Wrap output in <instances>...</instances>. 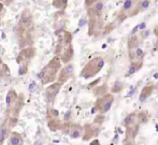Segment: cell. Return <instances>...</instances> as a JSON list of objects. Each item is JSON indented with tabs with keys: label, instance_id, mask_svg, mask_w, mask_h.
Wrapping results in <instances>:
<instances>
[{
	"label": "cell",
	"instance_id": "cell-7",
	"mask_svg": "<svg viewBox=\"0 0 158 145\" xmlns=\"http://www.w3.org/2000/svg\"><path fill=\"white\" fill-rule=\"evenodd\" d=\"M61 130L64 131V133H67L71 139H79L83 135V126L77 124H70V122L63 124Z\"/></svg>",
	"mask_w": 158,
	"mask_h": 145
},
{
	"label": "cell",
	"instance_id": "cell-6",
	"mask_svg": "<svg viewBox=\"0 0 158 145\" xmlns=\"http://www.w3.org/2000/svg\"><path fill=\"white\" fill-rule=\"evenodd\" d=\"M61 86L63 85H61L60 83L54 82V83H52L50 86L46 87L45 91H44V99H45V102L48 106L54 104L55 99H56L57 95H58L61 89Z\"/></svg>",
	"mask_w": 158,
	"mask_h": 145
},
{
	"label": "cell",
	"instance_id": "cell-25",
	"mask_svg": "<svg viewBox=\"0 0 158 145\" xmlns=\"http://www.w3.org/2000/svg\"><path fill=\"white\" fill-rule=\"evenodd\" d=\"M28 66H29V64H19V72H17V74H19V75H25L26 73L28 72Z\"/></svg>",
	"mask_w": 158,
	"mask_h": 145
},
{
	"label": "cell",
	"instance_id": "cell-37",
	"mask_svg": "<svg viewBox=\"0 0 158 145\" xmlns=\"http://www.w3.org/2000/svg\"><path fill=\"white\" fill-rule=\"evenodd\" d=\"M156 130L158 131V125H156Z\"/></svg>",
	"mask_w": 158,
	"mask_h": 145
},
{
	"label": "cell",
	"instance_id": "cell-10",
	"mask_svg": "<svg viewBox=\"0 0 158 145\" xmlns=\"http://www.w3.org/2000/svg\"><path fill=\"white\" fill-rule=\"evenodd\" d=\"M98 132H99V128L95 127L92 124H87L83 127V135H82V137H83L84 141H88L93 137H96L98 135Z\"/></svg>",
	"mask_w": 158,
	"mask_h": 145
},
{
	"label": "cell",
	"instance_id": "cell-15",
	"mask_svg": "<svg viewBox=\"0 0 158 145\" xmlns=\"http://www.w3.org/2000/svg\"><path fill=\"white\" fill-rule=\"evenodd\" d=\"M139 128H140V124L135 125L132 127H129V128H126V139L125 142L131 141L133 140L135 137H137L138 132H139Z\"/></svg>",
	"mask_w": 158,
	"mask_h": 145
},
{
	"label": "cell",
	"instance_id": "cell-30",
	"mask_svg": "<svg viewBox=\"0 0 158 145\" xmlns=\"http://www.w3.org/2000/svg\"><path fill=\"white\" fill-rule=\"evenodd\" d=\"M89 145H100V142H99V140L95 139V140H93V141L90 142Z\"/></svg>",
	"mask_w": 158,
	"mask_h": 145
},
{
	"label": "cell",
	"instance_id": "cell-9",
	"mask_svg": "<svg viewBox=\"0 0 158 145\" xmlns=\"http://www.w3.org/2000/svg\"><path fill=\"white\" fill-rule=\"evenodd\" d=\"M35 48H26L24 50L21 51V53L19 54V56L16 58V62L19 64H29L30 60L35 57Z\"/></svg>",
	"mask_w": 158,
	"mask_h": 145
},
{
	"label": "cell",
	"instance_id": "cell-8",
	"mask_svg": "<svg viewBox=\"0 0 158 145\" xmlns=\"http://www.w3.org/2000/svg\"><path fill=\"white\" fill-rule=\"evenodd\" d=\"M73 73H74V64H71V62L66 64V66L59 70L58 75H57V82L60 83L61 85H64V83H67L72 77Z\"/></svg>",
	"mask_w": 158,
	"mask_h": 145
},
{
	"label": "cell",
	"instance_id": "cell-14",
	"mask_svg": "<svg viewBox=\"0 0 158 145\" xmlns=\"http://www.w3.org/2000/svg\"><path fill=\"white\" fill-rule=\"evenodd\" d=\"M138 2H139V0H125V1H124V3H123V9H122V12L129 13V15H131V13L135 11Z\"/></svg>",
	"mask_w": 158,
	"mask_h": 145
},
{
	"label": "cell",
	"instance_id": "cell-31",
	"mask_svg": "<svg viewBox=\"0 0 158 145\" xmlns=\"http://www.w3.org/2000/svg\"><path fill=\"white\" fill-rule=\"evenodd\" d=\"M145 27H146V24H145V23H141V24L139 25V28L141 29V30H143V29L145 28Z\"/></svg>",
	"mask_w": 158,
	"mask_h": 145
},
{
	"label": "cell",
	"instance_id": "cell-11",
	"mask_svg": "<svg viewBox=\"0 0 158 145\" xmlns=\"http://www.w3.org/2000/svg\"><path fill=\"white\" fill-rule=\"evenodd\" d=\"M19 99V95L14 90V89H10L8 91L6 96V111H9L11 108L16 104V102Z\"/></svg>",
	"mask_w": 158,
	"mask_h": 145
},
{
	"label": "cell",
	"instance_id": "cell-17",
	"mask_svg": "<svg viewBox=\"0 0 158 145\" xmlns=\"http://www.w3.org/2000/svg\"><path fill=\"white\" fill-rule=\"evenodd\" d=\"M154 88L155 86L154 85H146L143 87V89L141 90V93H140V97H139V100L141 102L145 101L146 99H148V97H150L151 95L153 93V91H154Z\"/></svg>",
	"mask_w": 158,
	"mask_h": 145
},
{
	"label": "cell",
	"instance_id": "cell-27",
	"mask_svg": "<svg viewBox=\"0 0 158 145\" xmlns=\"http://www.w3.org/2000/svg\"><path fill=\"white\" fill-rule=\"evenodd\" d=\"M6 71H8V67H6V64H3L1 57H0V77H3Z\"/></svg>",
	"mask_w": 158,
	"mask_h": 145
},
{
	"label": "cell",
	"instance_id": "cell-22",
	"mask_svg": "<svg viewBox=\"0 0 158 145\" xmlns=\"http://www.w3.org/2000/svg\"><path fill=\"white\" fill-rule=\"evenodd\" d=\"M52 6L58 10H64L68 6V0H53Z\"/></svg>",
	"mask_w": 158,
	"mask_h": 145
},
{
	"label": "cell",
	"instance_id": "cell-28",
	"mask_svg": "<svg viewBox=\"0 0 158 145\" xmlns=\"http://www.w3.org/2000/svg\"><path fill=\"white\" fill-rule=\"evenodd\" d=\"M104 122V116L103 115H101V114H99V115H97L96 116V118H95V120H94V124H102V122Z\"/></svg>",
	"mask_w": 158,
	"mask_h": 145
},
{
	"label": "cell",
	"instance_id": "cell-20",
	"mask_svg": "<svg viewBox=\"0 0 158 145\" xmlns=\"http://www.w3.org/2000/svg\"><path fill=\"white\" fill-rule=\"evenodd\" d=\"M143 66V61H131L130 66H129L128 68V73H127V75H132L135 74L137 71H139L140 69H141V67Z\"/></svg>",
	"mask_w": 158,
	"mask_h": 145
},
{
	"label": "cell",
	"instance_id": "cell-32",
	"mask_svg": "<svg viewBox=\"0 0 158 145\" xmlns=\"http://www.w3.org/2000/svg\"><path fill=\"white\" fill-rule=\"evenodd\" d=\"M154 33H155V35H156L157 39H158V26H156V27L154 28Z\"/></svg>",
	"mask_w": 158,
	"mask_h": 145
},
{
	"label": "cell",
	"instance_id": "cell-38",
	"mask_svg": "<svg viewBox=\"0 0 158 145\" xmlns=\"http://www.w3.org/2000/svg\"><path fill=\"white\" fill-rule=\"evenodd\" d=\"M156 88L158 89V82H157V84H156Z\"/></svg>",
	"mask_w": 158,
	"mask_h": 145
},
{
	"label": "cell",
	"instance_id": "cell-23",
	"mask_svg": "<svg viewBox=\"0 0 158 145\" xmlns=\"http://www.w3.org/2000/svg\"><path fill=\"white\" fill-rule=\"evenodd\" d=\"M59 116V113L58 111L56 110V109L52 108V106H50L48 110V119H56V118H58Z\"/></svg>",
	"mask_w": 158,
	"mask_h": 145
},
{
	"label": "cell",
	"instance_id": "cell-19",
	"mask_svg": "<svg viewBox=\"0 0 158 145\" xmlns=\"http://www.w3.org/2000/svg\"><path fill=\"white\" fill-rule=\"evenodd\" d=\"M139 38L137 37L135 35H131L128 39V42H127V46H128L129 51H133L135 48H138L139 46Z\"/></svg>",
	"mask_w": 158,
	"mask_h": 145
},
{
	"label": "cell",
	"instance_id": "cell-24",
	"mask_svg": "<svg viewBox=\"0 0 158 145\" xmlns=\"http://www.w3.org/2000/svg\"><path fill=\"white\" fill-rule=\"evenodd\" d=\"M123 88H124V84L119 81H116L114 83V85H113L112 90L111 91H112V93H119V91L123 90Z\"/></svg>",
	"mask_w": 158,
	"mask_h": 145
},
{
	"label": "cell",
	"instance_id": "cell-18",
	"mask_svg": "<svg viewBox=\"0 0 158 145\" xmlns=\"http://www.w3.org/2000/svg\"><path fill=\"white\" fill-rule=\"evenodd\" d=\"M150 6H151V0H140V1L138 2L137 6H135V11L131 15L137 14V13H139V12L148 10V9L150 8Z\"/></svg>",
	"mask_w": 158,
	"mask_h": 145
},
{
	"label": "cell",
	"instance_id": "cell-29",
	"mask_svg": "<svg viewBox=\"0 0 158 145\" xmlns=\"http://www.w3.org/2000/svg\"><path fill=\"white\" fill-rule=\"evenodd\" d=\"M96 1H97V0H85V6H87V8H90Z\"/></svg>",
	"mask_w": 158,
	"mask_h": 145
},
{
	"label": "cell",
	"instance_id": "cell-26",
	"mask_svg": "<svg viewBox=\"0 0 158 145\" xmlns=\"http://www.w3.org/2000/svg\"><path fill=\"white\" fill-rule=\"evenodd\" d=\"M138 116V120H139L140 124H145L148 122V115H146L145 112H141L139 114H137Z\"/></svg>",
	"mask_w": 158,
	"mask_h": 145
},
{
	"label": "cell",
	"instance_id": "cell-13",
	"mask_svg": "<svg viewBox=\"0 0 158 145\" xmlns=\"http://www.w3.org/2000/svg\"><path fill=\"white\" fill-rule=\"evenodd\" d=\"M10 124L8 119H4V122L0 126V145H3L6 140L8 139L9 133H10Z\"/></svg>",
	"mask_w": 158,
	"mask_h": 145
},
{
	"label": "cell",
	"instance_id": "cell-36",
	"mask_svg": "<svg viewBox=\"0 0 158 145\" xmlns=\"http://www.w3.org/2000/svg\"><path fill=\"white\" fill-rule=\"evenodd\" d=\"M2 9H3V4H2L1 2H0V12L2 11Z\"/></svg>",
	"mask_w": 158,
	"mask_h": 145
},
{
	"label": "cell",
	"instance_id": "cell-35",
	"mask_svg": "<svg viewBox=\"0 0 158 145\" xmlns=\"http://www.w3.org/2000/svg\"><path fill=\"white\" fill-rule=\"evenodd\" d=\"M124 145H135V144L131 143L130 141H128V142H125V143H124Z\"/></svg>",
	"mask_w": 158,
	"mask_h": 145
},
{
	"label": "cell",
	"instance_id": "cell-2",
	"mask_svg": "<svg viewBox=\"0 0 158 145\" xmlns=\"http://www.w3.org/2000/svg\"><path fill=\"white\" fill-rule=\"evenodd\" d=\"M104 67V59L101 56H96L89 60L82 69L80 77L83 79H90L97 75Z\"/></svg>",
	"mask_w": 158,
	"mask_h": 145
},
{
	"label": "cell",
	"instance_id": "cell-33",
	"mask_svg": "<svg viewBox=\"0 0 158 145\" xmlns=\"http://www.w3.org/2000/svg\"><path fill=\"white\" fill-rule=\"evenodd\" d=\"M158 51V40H157V42L155 43V45H154V52H157Z\"/></svg>",
	"mask_w": 158,
	"mask_h": 145
},
{
	"label": "cell",
	"instance_id": "cell-12",
	"mask_svg": "<svg viewBox=\"0 0 158 145\" xmlns=\"http://www.w3.org/2000/svg\"><path fill=\"white\" fill-rule=\"evenodd\" d=\"M8 145H24V139L17 131H10L8 137Z\"/></svg>",
	"mask_w": 158,
	"mask_h": 145
},
{
	"label": "cell",
	"instance_id": "cell-4",
	"mask_svg": "<svg viewBox=\"0 0 158 145\" xmlns=\"http://www.w3.org/2000/svg\"><path fill=\"white\" fill-rule=\"evenodd\" d=\"M32 25H33V17L32 14L29 10H24L21 14V17H19V24H17V27H19V38H25L26 33H30L29 30L32 29Z\"/></svg>",
	"mask_w": 158,
	"mask_h": 145
},
{
	"label": "cell",
	"instance_id": "cell-34",
	"mask_svg": "<svg viewBox=\"0 0 158 145\" xmlns=\"http://www.w3.org/2000/svg\"><path fill=\"white\" fill-rule=\"evenodd\" d=\"M3 1H4V3H6V4H10L13 0H3Z\"/></svg>",
	"mask_w": 158,
	"mask_h": 145
},
{
	"label": "cell",
	"instance_id": "cell-3",
	"mask_svg": "<svg viewBox=\"0 0 158 145\" xmlns=\"http://www.w3.org/2000/svg\"><path fill=\"white\" fill-rule=\"evenodd\" d=\"M88 13V35H94L98 33L102 28L103 21H102V13H98L92 8L87 9Z\"/></svg>",
	"mask_w": 158,
	"mask_h": 145
},
{
	"label": "cell",
	"instance_id": "cell-21",
	"mask_svg": "<svg viewBox=\"0 0 158 145\" xmlns=\"http://www.w3.org/2000/svg\"><path fill=\"white\" fill-rule=\"evenodd\" d=\"M48 126L50 128V130L52 131H56V130H59L61 129V126H63V122L56 118V119H48Z\"/></svg>",
	"mask_w": 158,
	"mask_h": 145
},
{
	"label": "cell",
	"instance_id": "cell-16",
	"mask_svg": "<svg viewBox=\"0 0 158 145\" xmlns=\"http://www.w3.org/2000/svg\"><path fill=\"white\" fill-rule=\"evenodd\" d=\"M138 124H140V122H139V120H138L137 113H130V114L127 115L125 117V119H124V126H125L126 128L132 127Z\"/></svg>",
	"mask_w": 158,
	"mask_h": 145
},
{
	"label": "cell",
	"instance_id": "cell-5",
	"mask_svg": "<svg viewBox=\"0 0 158 145\" xmlns=\"http://www.w3.org/2000/svg\"><path fill=\"white\" fill-rule=\"evenodd\" d=\"M114 101V97L112 93H106V95L101 96L100 98H98L95 102V110H97L99 112V114L103 115L106 112H109Z\"/></svg>",
	"mask_w": 158,
	"mask_h": 145
},
{
	"label": "cell",
	"instance_id": "cell-1",
	"mask_svg": "<svg viewBox=\"0 0 158 145\" xmlns=\"http://www.w3.org/2000/svg\"><path fill=\"white\" fill-rule=\"evenodd\" d=\"M61 60L57 56H55L53 59H51L48 62L45 67L42 69L38 74V79L41 81L43 85L46 84H52L57 80L59 70L61 69Z\"/></svg>",
	"mask_w": 158,
	"mask_h": 145
}]
</instances>
